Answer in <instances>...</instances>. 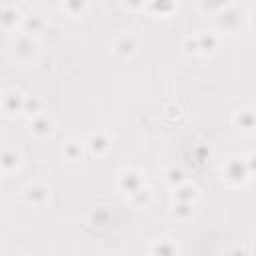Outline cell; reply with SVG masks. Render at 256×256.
<instances>
[{
  "instance_id": "9c48e42d",
  "label": "cell",
  "mask_w": 256,
  "mask_h": 256,
  "mask_svg": "<svg viewBox=\"0 0 256 256\" xmlns=\"http://www.w3.org/2000/svg\"><path fill=\"white\" fill-rule=\"evenodd\" d=\"M22 28H24V34L34 38L36 34L46 30V20L40 14H28V16H22Z\"/></svg>"
},
{
  "instance_id": "ffe728a7",
  "label": "cell",
  "mask_w": 256,
  "mask_h": 256,
  "mask_svg": "<svg viewBox=\"0 0 256 256\" xmlns=\"http://www.w3.org/2000/svg\"><path fill=\"white\" fill-rule=\"evenodd\" d=\"M166 180L172 184V186H182V182H184V172L180 170V168H176V166H172L168 172H166Z\"/></svg>"
},
{
  "instance_id": "52a82bcc",
  "label": "cell",
  "mask_w": 256,
  "mask_h": 256,
  "mask_svg": "<svg viewBox=\"0 0 256 256\" xmlns=\"http://www.w3.org/2000/svg\"><path fill=\"white\" fill-rule=\"evenodd\" d=\"M24 96L20 94V92H16V90H10V92H6V94H2V108H4V112L6 114H20L22 110H24Z\"/></svg>"
},
{
  "instance_id": "e0dca14e",
  "label": "cell",
  "mask_w": 256,
  "mask_h": 256,
  "mask_svg": "<svg viewBox=\"0 0 256 256\" xmlns=\"http://www.w3.org/2000/svg\"><path fill=\"white\" fill-rule=\"evenodd\" d=\"M196 198V188L192 186H178L176 188V200L178 202H192Z\"/></svg>"
},
{
  "instance_id": "9a60e30c",
  "label": "cell",
  "mask_w": 256,
  "mask_h": 256,
  "mask_svg": "<svg viewBox=\"0 0 256 256\" xmlns=\"http://www.w3.org/2000/svg\"><path fill=\"white\" fill-rule=\"evenodd\" d=\"M198 40V52H214L216 50V36L214 34H202L196 38Z\"/></svg>"
},
{
  "instance_id": "8fae6325",
  "label": "cell",
  "mask_w": 256,
  "mask_h": 256,
  "mask_svg": "<svg viewBox=\"0 0 256 256\" xmlns=\"http://www.w3.org/2000/svg\"><path fill=\"white\" fill-rule=\"evenodd\" d=\"M20 166V152L16 148H4L0 152V170L12 172Z\"/></svg>"
},
{
  "instance_id": "277c9868",
  "label": "cell",
  "mask_w": 256,
  "mask_h": 256,
  "mask_svg": "<svg viewBox=\"0 0 256 256\" xmlns=\"http://www.w3.org/2000/svg\"><path fill=\"white\" fill-rule=\"evenodd\" d=\"M112 50H114L118 56H122V58H130V56L136 54L138 42H136V38H134L132 34H120V36L114 38Z\"/></svg>"
},
{
  "instance_id": "5bb4252c",
  "label": "cell",
  "mask_w": 256,
  "mask_h": 256,
  "mask_svg": "<svg viewBox=\"0 0 256 256\" xmlns=\"http://www.w3.org/2000/svg\"><path fill=\"white\" fill-rule=\"evenodd\" d=\"M62 10H64L68 16L76 18V16H82V14L88 10V4H86V2H64V4H62Z\"/></svg>"
},
{
  "instance_id": "4fadbf2b",
  "label": "cell",
  "mask_w": 256,
  "mask_h": 256,
  "mask_svg": "<svg viewBox=\"0 0 256 256\" xmlns=\"http://www.w3.org/2000/svg\"><path fill=\"white\" fill-rule=\"evenodd\" d=\"M62 154L68 162H78V160H82V144L76 140H68L62 148Z\"/></svg>"
},
{
  "instance_id": "7c38bea8",
  "label": "cell",
  "mask_w": 256,
  "mask_h": 256,
  "mask_svg": "<svg viewBox=\"0 0 256 256\" xmlns=\"http://www.w3.org/2000/svg\"><path fill=\"white\" fill-rule=\"evenodd\" d=\"M176 254H178V248H176V244H174L172 240H168V238L158 240V242L150 248V256H176Z\"/></svg>"
},
{
  "instance_id": "8992f818",
  "label": "cell",
  "mask_w": 256,
  "mask_h": 256,
  "mask_svg": "<svg viewBox=\"0 0 256 256\" xmlns=\"http://www.w3.org/2000/svg\"><path fill=\"white\" fill-rule=\"evenodd\" d=\"M48 196H50V190H48V186H44V184H28L26 188H24V198H26V202L28 204H32V206H42L46 200H48Z\"/></svg>"
},
{
  "instance_id": "44dd1931",
  "label": "cell",
  "mask_w": 256,
  "mask_h": 256,
  "mask_svg": "<svg viewBox=\"0 0 256 256\" xmlns=\"http://www.w3.org/2000/svg\"><path fill=\"white\" fill-rule=\"evenodd\" d=\"M0 100H2V92H0Z\"/></svg>"
},
{
  "instance_id": "6da1fadb",
  "label": "cell",
  "mask_w": 256,
  "mask_h": 256,
  "mask_svg": "<svg viewBox=\"0 0 256 256\" xmlns=\"http://www.w3.org/2000/svg\"><path fill=\"white\" fill-rule=\"evenodd\" d=\"M38 54V42L36 38L28 36V34H16L14 40H12V58L26 64V62H32Z\"/></svg>"
},
{
  "instance_id": "7a4b0ae2",
  "label": "cell",
  "mask_w": 256,
  "mask_h": 256,
  "mask_svg": "<svg viewBox=\"0 0 256 256\" xmlns=\"http://www.w3.org/2000/svg\"><path fill=\"white\" fill-rule=\"evenodd\" d=\"M118 186L126 192V194H138L144 190V176L142 172L138 170H124L120 174V180H118Z\"/></svg>"
},
{
  "instance_id": "3957f363",
  "label": "cell",
  "mask_w": 256,
  "mask_h": 256,
  "mask_svg": "<svg viewBox=\"0 0 256 256\" xmlns=\"http://www.w3.org/2000/svg\"><path fill=\"white\" fill-rule=\"evenodd\" d=\"M18 24H22V12L14 4H0V28L14 30Z\"/></svg>"
},
{
  "instance_id": "d6986e66",
  "label": "cell",
  "mask_w": 256,
  "mask_h": 256,
  "mask_svg": "<svg viewBox=\"0 0 256 256\" xmlns=\"http://www.w3.org/2000/svg\"><path fill=\"white\" fill-rule=\"evenodd\" d=\"M194 214V206H192V202H178V204H174V216H178V218H188V216H192Z\"/></svg>"
},
{
  "instance_id": "2e32d148",
  "label": "cell",
  "mask_w": 256,
  "mask_h": 256,
  "mask_svg": "<svg viewBox=\"0 0 256 256\" xmlns=\"http://www.w3.org/2000/svg\"><path fill=\"white\" fill-rule=\"evenodd\" d=\"M42 106H44L42 100L36 98V96H32V98H26V100H24V110H22V112H26L28 116L34 118V116H38V114L42 112Z\"/></svg>"
},
{
  "instance_id": "ba28073f",
  "label": "cell",
  "mask_w": 256,
  "mask_h": 256,
  "mask_svg": "<svg viewBox=\"0 0 256 256\" xmlns=\"http://www.w3.org/2000/svg\"><path fill=\"white\" fill-rule=\"evenodd\" d=\"M30 132L36 136V138H48L52 132H54V122L52 118H48L46 114H38L32 118V124H30Z\"/></svg>"
},
{
  "instance_id": "30bf717a",
  "label": "cell",
  "mask_w": 256,
  "mask_h": 256,
  "mask_svg": "<svg viewBox=\"0 0 256 256\" xmlns=\"http://www.w3.org/2000/svg\"><path fill=\"white\" fill-rule=\"evenodd\" d=\"M86 144H88V148L94 152V154H104L108 148H110V138H108V134L106 132H102V130H98V132H92L90 136H88V140H86Z\"/></svg>"
},
{
  "instance_id": "5b68a950",
  "label": "cell",
  "mask_w": 256,
  "mask_h": 256,
  "mask_svg": "<svg viewBox=\"0 0 256 256\" xmlns=\"http://www.w3.org/2000/svg\"><path fill=\"white\" fill-rule=\"evenodd\" d=\"M248 174H250V168L244 166V162L238 160V158H232V160L226 164V168H224V178L230 180V182H234V184L244 182V180L248 178Z\"/></svg>"
},
{
  "instance_id": "ac0fdd59",
  "label": "cell",
  "mask_w": 256,
  "mask_h": 256,
  "mask_svg": "<svg viewBox=\"0 0 256 256\" xmlns=\"http://www.w3.org/2000/svg\"><path fill=\"white\" fill-rule=\"evenodd\" d=\"M254 124V118H252V112L250 110H242L238 116H236V126L242 128V130H250Z\"/></svg>"
}]
</instances>
